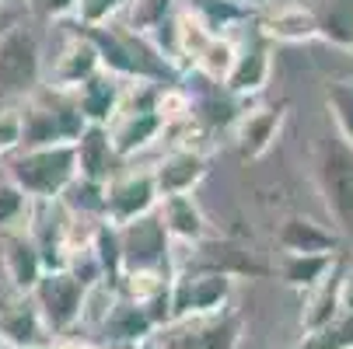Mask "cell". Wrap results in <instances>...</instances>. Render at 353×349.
<instances>
[{"mask_svg": "<svg viewBox=\"0 0 353 349\" xmlns=\"http://www.w3.org/2000/svg\"><path fill=\"white\" fill-rule=\"evenodd\" d=\"M0 349H8V346H0Z\"/></svg>", "mask_w": 353, "mask_h": 349, "instance_id": "obj_43", "label": "cell"}, {"mask_svg": "<svg viewBox=\"0 0 353 349\" xmlns=\"http://www.w3.org/2000/svg\"><path fill=\"white\" fill-rule=\"evenodd\" d=\"M77 32H84L88 42L94 45L102 70H109L123 81H158V84H165V81L175 77V67L140 32H130V28H119V25H109V21L77 25Z\"/></svg>", "mask_w": 353, "mask_h": 349, "instance_id": "obj_1", "label": "cell"}, {"mask_svg": "<svg viewBox=\"0 0 353 349\" xmlns=\"http://www.w3.org/2000/svg\"><path fill=\"white\" fill-rule=\"evenodd\" d=\"M88 248L102 269L105 279H116L119 269H123V255H119V227L109 224V220H94L91 234H88Z\"/></svg>", "mask_w": 353, "mask_h": 349, "instance_id": "obj_29", "label": "cell"}, {"mask_svg": "<svg viewBox=\"0 0 353 349\" xmlns=\"http://www.w3.org/2000/svg\"><path fill=\"white\" fill-rule=\"evenodd\" d=\"M98 328H102L105 339L116 342V346H140L143 339L154 335V321H150V315L143 311V304L130 301V297H123V293L112 301L105 321Z\"/></svg>", "mask_w": 353, "mask_h": 349, "instance_id": "obj_24", "label": "cell"}, {"mask_svg": "<svg viewBox=\"0 0 353 349\" xmlns=\"http://www.w3.org/2000/svg\"><path fill=\"white\" fill-rule=\"evenodd\" d=\"M150 171H154L158 195H179V192H192L207 178L210 158L203 151H196V147H175Z\"/></svg>", "mask_w": 353, "mask_h": 349, "instance_id": "obj_13", "label": "cell"}, {"mask_svg": "<svg viewBox=\"0 0 353 349\" xmlns=\"http://www.w3.org/2000/svg\"><path fill=\"white\" fill-rule=\"evenodd\" d=\"M74 158H77V175L88 182H109L123 161L109 140V129L98 123H88L81 129V136L74 140Z\"/></svg>", "mask_w": 353, "mask_h": 349, "instance_id": "obj_15", "label": "cell"}, {"mask_svg": "<svg viewBox=\"0 0 353 349\" xmlns=\"http://www.w3.org/2000/svg\"><path fill=\"white\" fill-rule=\"evenodd\" d=\"M270 39L256 28L245 42L234 45V60H231V70L224 77V91L234 94V98H248V94H259L270 81V70H273V60H270Z\"/></svg>", "mask_w": 353, "mask_h": 349, "instance_id": "obj_11", "label": "cell"}, {"mask_svg": "<svg viewBox=\"0 0 353 349\" xmlns=\"http://www.w3.org/2000/svg\"><path fill=\"white\" fill-rule=\"evenodd\" d=\"M84 126L88 123L70 91L42 87V91H32L21 105V147L74 143Z\"/></svg>", "mask_w": 353, "mask_h": 349, "instance_id": "obj_3", "label": "cell"}, {"mask_svg": "<svg viewBox=\"0 0 353 349\" xmlns=\"http://www.w3.org/2000/svg\"><path fill=\"white\" fill-rule=\"evenodd\" d=\"M234 279L207 269H175L172 273V325L185 318H203L224 311L231 301Z\"/></svg>", "mask_w": 353, "mask_h": 349, "instance_id": "obj_7", "label": "cell"}, {"mask_svg": "<svg viewBox=\"0 0 353 349\" xmlns=\"http://www.w3.org/2000/svg\"><path fill=\"white\" fill-rule=\"evenodd\" d=\"M53 332L46 328L39 308L32 297L11 304L8 311H0V346L8 349H35V346H49Z\"/></svg>", "mask_w": 353, "mask_h": 349, "instance_id": "obj_21", "label": "cell"}, {"mask_svg": "<svg viewBox=\"0 0 353 349\" xmlns=\"http://www.w3.org/2000/svg\"><path fill=\"white\" fill-rule=\"evenodd\" d=\"M241 342V318L234 311H214L199 318V328L182 339V349H238Z\"/></svg>", "mask_w": 353, "mask_h": 349, "instance_id": "obj_26", "label": "cell"}, {"mask_svg": "<svg viewBox=\"0 0 353 349\" xmlns=\"http://www.w3.org/2000/svg\"><path fill=\"white\" fill-rule=\"evenodd\" d=\"M119 273H175L172 237L158 213H143L130 224H119Z\"/></svg>", "mask_w": 353, "mask_h": 349, "instance_id": "obj_6", "label": "cell"}, {"mask_svg": "<svg viewBox=\"0 0 353 349\" xmlns=\"http://www.w3.org/2000/svg\"><path fill=\"white\" fill-rule=\"evenodd\" d=\"M0 32H4V28H0Z\"/></svg>", "mask_w": 353, "mask_h": 349, "instance_id": "obj_45", "label": "cell"}, {"mask_svg": "<svg viewBox=\"0 0 353 349\" xmlns=\"http://www.w3.org/2000/svg\"><path fill=\"white\" fill-rule=\"evenodd\" d=\"M21 151V105L0 102V158Z\"/></svg>", "mask_w": 353, "mask_h": 349, "instance_id": "obj_35", "label": "cell"}, {"mask_svg": "<svg viewBox=\"0 0 353 349\" xmlns=\"http://www.w3.org/2000/svg\"><path fill=\"white\" fill-rule=\"evenodd\" d=\"M28 217V195L8 182V178H0V234L4 231H18Z\"/></svg>", "mask_w": 353, "mask_h": 349, "instance_id": "obj_34", "label": "cell"}, {"mask_svg": "<svg viewBox=\"0 0 353 349\" xmlns=\"http://www.w3.org/2000/svg\"><path fill=\"white\" fill-rule=\"evenodd\" d=\"M57 349H137V346H116V342H77V339H63Z\"/></svg>", "mask_w": 353, "mask_h": 349, "instance_id": "obj_38", "label": "cell"}, {"mask_svg": "<svg viewBox=\"0 0 353 349\" xmlns=\"http://www.w3.org/2000/svg\"><path fill=\"white\" fill-rule=\"evenodd\" d=\"M35 349H57V346H53V342H49V346H35Z\"/></svg>", "mask_w": 353, "mask_h": 349, "instance_id": "obj_41", "label": "cell"}, {"mask_svg": "<svg viewBox=\"0 0 353 349\" xmlns=\"http://www.w3.org/2000/svg\"><path fill=\"white\" fill-rule=\"evenodd\" d=\"M123 77L109 74V70H94L81 87H74V102L84 116V123H98V126H109V119L119 109V98H123Z\"/></svg>", "mask_w": 353, "mask_h": 349, "instance_id": "obj_18", "label": "cell"}, {"mask_svg": "<svg viewBox=\"0 0 353 349\" xmlns=\"http://www.w3.org/2000/svg\"><path fill=\"white\" fill-rule=\"evenodd\" d=\"M42 84V45L32 28L8 25L0 32V98L18 102Z\"/></svg>", "mask_w": 353, "mask_h": 349, "instance_id": "obj_4", "label": "cell"}, {"mask_svg": "<svg viewBox=\"0 0 353 349\" xmlns=\"http://www.w3.org/2000/svg\"><path fill=\"white\" fill-rule=\"evenodd\" d=\"M305 4L319 39L339 49H353V0H305Z\"/></svg>", "mask_w": 353, "mask_h": 349, "instance_id": "obj_25", "label": "cell"}, {"mask_svg": "<svg viewBox=\"0 0 353 349\" xmlns=\"http://www.w3.org/2000/svg\"><path fill=\"white\" fill-rule=\"evenodd\" d=\"M60 203H63V210H67L74 220H88V217L102 220V210H105V182H88V178L77 175V178L63 189Z\"/></svg>", "mask_w": 353, "mask_h": 349, "instance_id": "obj_28", "label": "cell"}, {"mask_svg": "<svg viewBox=\"0 0 353 349\" xmlns=\"http://www.w3.org/2000/svg\"><path fill=\"white\" fill-rule=\"evenodd\" d=\"M137 349H172V346H168V342H161L158 335H150V339H143Z\"/></svg>", "mask_w": 353, "mask_h": 349, "instance_id": "obj_39", "label": "cell"}, {"mask_svg": "<svg viewBox=\"0 0 353 349\" xmlns=\"http://www.w3.org/2000/svg\"><path fill=\"white\" fill-rule=\"evenodd\" d=\"M158 185H154V171L150 168H130V171H116L105 182V210L102 220L109 224H130L143 213L158 210Z\"/></svg>", "mask_w": 353, "mask_h": 349, "instance_id": "obj_9", "label": "cell"}, {"mask_svg": "<svg viewBox=\"0 0 353 349\" xmlns=\"http://www.w3.org/2000/svg\"><path fill=\"white\" fill-rule=\"evenodd\" d=\"M32 4H35L42 14H49V18H70V14H77L81 0H32Z\"/></svg>", "mask_w": 353, "mask_h": 349, "instance_id": "obj_36", "label": "cell"}, {"mask_svg": "<svg viewBox=\"0 0 353 349\" xmlns=\"http://www.w3.org/2000/svg\"><path fill=\"white\" fill-rule=\"evenodd\" d=\"M234 4H238V0H234Z\"/></svg>", "mask_w": 353, "mask_h": 349, "instance_id": "obj_44", "label": "cell"}, {"mask_svg": "<svg viewBox=\"0 0 353 349\" xmlns=\"http://www.w3.org/2000/svg\"><path fill=\"white\" fill-rule=\"evenodd\" d=\"M8 182H14L28 199H60L63 189L77 178L74 143L21 147L8 158Z\"/></svg>", "mask_w": 353, "mask_h": 349, "instance_id": "obj_2", "label": "cell"}, {"mask_svg": "<svg viewBox=\"0 0 353 349\" xmlns=\"http://www.w3.org/2000/svg\"><path fill=\"white\" fill-rule=\"evenodd\" d=\"M238 4H241V8L248 11V8H270L273 0H238Z\"/></svg>", "mask_w": 353, "mask_h": 349, "instance_id": "obj_40", "label": "cell"}, {"mask_svg": "<svg viewBox=\"0 0 353 349\" xmlns=\"http://www.w3.org/2000/svg\"><path fill=\"white\" fill-rule=\"evenodd\" d=\"M109 140L116 147V154L126 161L133 154H140L143 147H150L161 133H165V116L158 109H140V112H116L109 119Z\"/></svg>", "mask_w": 353, "mask_h": 349, "instance_id": "obj_16", "label": "cell"}, {"mask_svg": "<svg viewBox=\"0 0 353 349\" xmlns=\"http://www.w3.org/2000/svg\"><path fill=\"white\" fill-rule=\"evenodd\" d=\"M325 109L332 116L336 136L353 147V77H339L325 87Z\"/></svg>", "mask_w": 353, "mask_h": 349, "instance_id": "obj_30", "label": "cell"}, {"mask_svg": "<svg viewBox=\"0 0 353 349\" xmlns=\"http://www.w3.org/2000/svg\"><path fill=\"white\" fill-rule=\"evenodd\" d=\"M346 266H350V255L339 252L336 262H332V269H329L312 290H305V308H301V328H305V332L325 325V321L339 311V293H343Z\"/></svg>", "mask_w": 353, "mask_h": 349, "instance_id": "obj_22", "label": "cell"}, {"mask_svg": "<svg viewBox=\"0 0 353 349\" xmlns=\"http://www.w3.org/2000/svg\"><path fill=\"white\" fill-rule=\"evenodd\" d=\"M84 283L70 269H46L39 283L32 286V301L53 335H67L74 325H81V304H84Z\"/></svg>", "mask_w": 353, "mask_h": 349, "instance_id": "obj_8", "label": "cell"}, {"mask_svg": "<svg viewBox=\"0 0 353 349\" xmlns=\"http://www.w3.org/2000/svg\"><path fill=\"white\" fill-rule=\"evenodd\" d=\"M168 231L172 241H185V244H196L210 234V224L199 210V203L192 199V192H179V195H161L158 199V210H154Z\"/></svg>", "mask_w": 353, "mask_h": 349, "instance_id": "obj_23", "label": "cell"}, {"mask_svg": "<svg viewBox=\"0 0 353 349\" xmlns=\"http://www.w3.org/2000/svg\"><path fill=\"white\" fill-rule=\"evenodd\" d=\"M189 14L214 35H224V28H231L234 21H241L245 8L234 0H189Z\"/></svg>", "mask_w": 353, "mask_h": 349, "instance_id": "obj_32", "label": "cell"}, {"mask_svg": "<svg viewBox=\"0 0 353 349\" xmlns=\"http://www.w3.org/2000/svg\"><path fill=\"white\" fill-rule=\"evenodd\" d=\"M276 244L290 255H322V252H339L343 248V234L322 227L312 217L290 213L280 227H276Z\"/></svg>", "mask_w": 353, "mask_h": 349, "instance_id": "obj_17", "label": "cell"}, {"mask_svg": "<svg viewBox=\"0 0 353 349\" xmlns=\"http://www.w3.org/2000/svg\"><path fill=\"white\" fill-rule=\"evenodd\" d=\"M94 70H102L94 45L88 42L84 32L74 28V35H70L67 45L60 49V56H57V63H53V74H49V84H46V87H53V91H74V87H81Z\"/></svg>", "mask_w": 353, "mask_h": 349, "instance_id": "obj_20", "label": "cell"}, {"mask_svg": "<svg viewBox=\"0 0 353 349\" xmlns=\"http://www.w3.org/2000/svg\"><path fill=\"white\" fill-rule=\"evenodd\" d=\"M185 269H207V273H224L231 279H263L270 276V266H263L256 255L248 252L245 244L231 241V237H203L192 244V255H189V266Z\"/></svg>", "mask_w": 353, "mask_h": 349, "instance_id": "obj_10", "label": "cell"}, {"mask_svg": "<svg viewBox=\"0 0 353 349\" xmlns=\"http://www.w3.org/2000/svg\"><path fill=\"white\" fill-rule=\"evenodd\" d=\"M175 14V0H126V28L147 35Z\"/></svg>", "mask_w": 353, "mask_h": 349, "instance_id": "obj_33", "label": "cell"}, {"mask_svg": "<svg viewBox=\"0 0 353 349\" xmlns=\"http://www.w3.org/2000/svg\"><path fill=\"white\" fill-rule=\"evenodd\" d=\"M0 259H4V273H8L11 286L18 293H25V297L32 293V286L46 273L42 269V259H39V248L32 244V237L21 227L0 234Z\"/></svg>", "mask_w": 353, "mask_h": 349, "instance_id": "obj_19", "label": "cell"}, {"mask_svg": "<svg viewBox=\"0 0 353 349\" xmlns=\"http://www.w3.org/2000/svg\"><path fill=\"white\" fill-rule=\"evenodd\" d=\"M172 349H182V346H172Z\"/></svg>", "mask_w": 353, "mask_h": 349, "instance_id": "obj_42", "label": "cell"}, {"mask_svg": "<svg viewBox=\"0 0 353 349\" xmlns=\"http://www.w3.org/2000/svg\"><path fill=\"white\" fill-rule=\"evenodd\" d=\"M339 311L353 315V262L346 266V279H343V293H339Z\"/></svg>", "mask_w": 353, "mask_h": 349, "instance_id": "obj_37", "label": "cell"}, {"mask_svg": "<svg viewBox=\"0 0 353 349\" xmlns=\"http://www.w3.org/2000/svg\"><path fill=\"white\" fill-rule=\"evenodd\" d=\"M297 349H353V315L336 311L325 325L305 332Z\"/></svg>", "mask_w": 353, "mask_h": 349, "instance_id": "obj_31", "label": "cell"}, {"mask_svg": "<svg viewBox=\"0 0 353 349\" xmlns=\"http://www.w3.org/2000/svg\"><path fill=\"white\" fill-rule=\"evenodd\" d=\"M339 252H343V248H339ZM339 252H322V255H290V252H283V259H280V279L287 286L305 293V290H312L332 269V262H336Z\"/></svg>", "mask_w": 353, "mask_h": 349, "instance_id": "obj_27", "label": "cell"}, {"mask_svg": "<svg viewBox=\"0 0 353 349\" xmlns=\"http://www.w3.org/2000/svg\"><path fill=\"white\" fill-rule=\"evenodd\" d=\"M283 119H287V102L238 112V119L231 123V133H234V147H238V154H241L245 161L263 158V154L270 151V147L276 143V136H280V129H283Z\"/></svg>", "mask_w": 353, "mask_h": 349, "instance_id": "obj_12", "label": "cell"}, {"mask_svg": "<svg viewBox=\"0 0 353 349\" xmlns=\"http://www.w3.org/2000/svg\"><path fill=\"white\" fill-rule=\"evenodd\" d=\"M315 178L325 199V210L336 220L339 234L353 231V147L339 136H325L319 143L315 158Z\"/></svg>", "mask_w": 353, "mask_h": 349, "instance_id": "obj_5", "label": "cell"}, {"mask_svg": "<svg viewBox=\"0 0 353 349\" xmlns=\"http://www.w3.org/2000/svg\"><path fill=\"white\" fill-rule=\"evenodd\" d=\"M256 28H259L270 42H287V45L319 39V35H315L312 11H308L305 0H283V4H276V0H273L270 8H263Z\"/></svg>", "mask_w": 353, "mask_h": 349, "instance_id": "obj_14", "label": "cell"}]
</instances>
